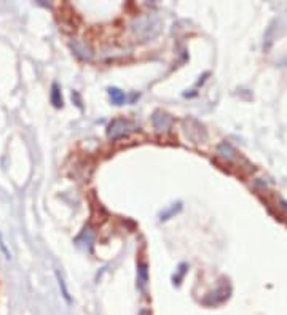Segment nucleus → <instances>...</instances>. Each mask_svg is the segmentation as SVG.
Returning a JSON list of instances; mask_svg holds the SVG:
<instances>
[{
  "mask_svg": "<svg viewBox=\"0 0 287 315\" xmlns=\"http://www.w3.org/2000/svg\"><path fill=\"white\" fill-rule=\"evenodd\" d=\"M108 96L115 105H123L126 100V94L118 88H108Z\"/></svg>",
  "mask_w": 287,
  "mask_h": 315,
  "instance_id": "obj_3",
  "label": "nucleus"
},
{
  "mask_svg": "<svg viewBox=\"0 0 287 315\" xmlns=\"http://www.w3.org/2000/svg\"><path fill=\"white\" fill-rule=\"evenodd\" d=\"M139 315H150V312H147V311H141Z\"/></svg>",
  "mask_w": 287,
  "mask_h": 315,
  "instance_id": "obj_10",
  "label": "nucleus"
},
{
  "mask_svg": "<svg viewBox=\"0 0 287 315\" xmlns=\"http://www.w3.org/2000/svg\"><path fill=\"white\" fill-rule=\"evenodd\" d=\"M51 104H53L56 108L62 107V96H61V89L56 83L51 88Z\"/></svg>",
  "mask_w": 287,
  "mask_h": 315,
  "instance_id": "obj_5",
  "label": "nucleus"
},
{
  "mask_svg": "<svg viewBox=\"0 0 287 315\" xmlns=\"http://www.w3.org/2000/svg\"><path fill=\"white\" fill-rule=\"evenodd\" d=\"M152 123L158 131H164L171 126V116L163 112H155L152 116Z\"/></svg>",
  "mask_w": 287,
  "mask_h": 315,
  "instance_id": "obj_2",
  "label": "nucleus"
},
{
  "mask_svg": "<svg viewBox=\"0 0 287 315\" xmlns=\"http://www.w3.org/2000/svg\"><path fill=\"white\" fill-rule=\"evenodd\" d=\"M133 131H134V124L131 121L123 118H115L107 128V137L112 140H118L122 137L128 135L129 133H133Z\"/></svg>",
  "mask_w": 287,
  "mask_h": 315,
  "instance_id": "obj_1",
  "label": "nucleus"
},
{
  "mask_svg": "<svg viewBox=\"0 0 287 315\" xmlns=\"http://www.w3.org/2000/svg\"><path fill=\"white\" fill-rule=\"evenodd\" d=\"M177 210H180V202H179V204H174V205H172V207H171L169 210H166L164 214H161V218H160V220H161V221L168 220L169 216H171V215H174Z\"/></svg>",
  "mask_w": 287,
  "mask_h": 315,
  "instance_id": "obj_8",
  "label": "nucleus"
},
{
  "mask_svg": "<svg viewBox=\"0 0 287 315\" xmlns=\"http://www.w3.org/2000/svg\"><path fill=\"white\" fill-rule=\"evenodd\" d=\"M187 269H188V265H185V263H182V265L179 266V271H177V274H174V277H172V280H174V285H179V283H180L182 277L185 276Z\"/></svg>",
  "mask_w": 287,
  "mask_h": 315,
  "instance_id": "obj_7",
  "label": "nucleus"
},
{
  "mask_svg": "<svg viewBox=\"0 0 287 315\" xmlns=\"http://www.w3.org/2000/svg\"><path fill=\"white\" fill-rule=\"evenodd\" d=\"M0 250H2V253L5 255L7 260H11V253H10V250L7 249V244H5V240L2 237V232H0Z\"/></svg>",
  "mask_w": 287,
  "mask_h": 315,
  "instance_id": "obj_9",
  "label": "nucleus"
},
{
  "mask_svg": "<svg viewBox=\"0 0 287 315\" xmlns=\"http://www.w3.org/2000/svg\"><path fill=\"white\" fill-rule=\"evenodd\" d=\"M137 280H139V286L142 288L148 280V272H147V265L145 263H139L137 265Z\"/></svg>",
  "mask_w": 287,
  "mask_h": 315,
  "instance_id": "obj_4",
  "label": "nucleus"
},
{
  "mask_svg": "<svg viewBox=\"0 0 287 315\" xmlns=\"http://www.w3.org/2000/svg\"><path fill=\"white\" fill-rule=\"evenodd\" d=\"M56 279H57V283H59V288H61V291H62V296H64V299H66L67 302H71L72 299H71V295H69V290H67L66 280H64V277L61 276V272H59V271H56Z\"/></svg>",
  "mask_w": 287,
  "mask_h": 315,
  "instance_id": "obj_6",
  "label": "nucleus"
}]
</instances>
